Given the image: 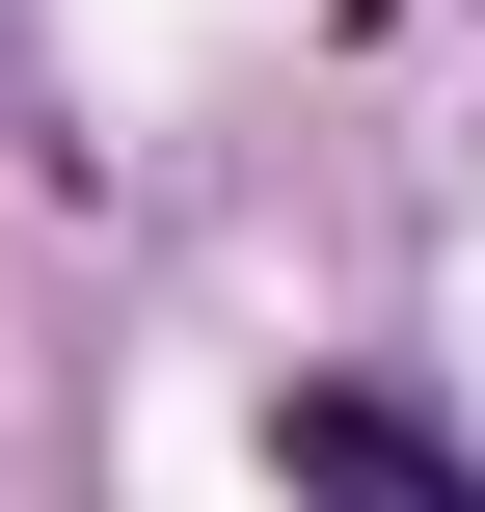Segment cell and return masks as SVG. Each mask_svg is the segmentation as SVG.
Returning <instances> with one entry per match:
<instances>
[{
    "mask_svg": "<svg viewBox=\"0 0 485 512\" xmlns=\"http://www.w3.org/2000/svg\"><path fill=\"white\" fill-rule=\"evenodd\" d=\"M270 486L297 512H485V459L432 405H378V378H297V405H270Z\"/></svg>",
    "mask_w": 485,
    "mask_h": 512,
    "instance_id": "1",
    "label": "cell"
}]
</instances>
